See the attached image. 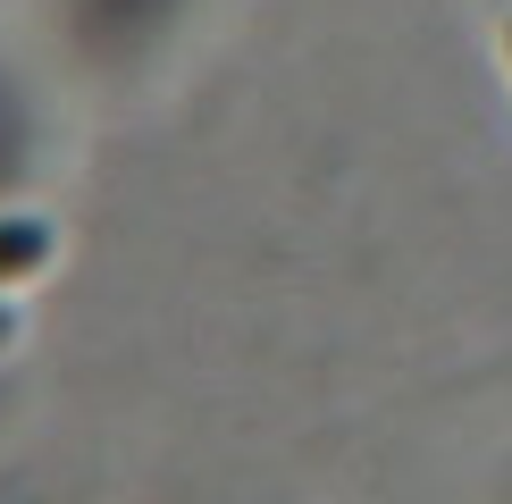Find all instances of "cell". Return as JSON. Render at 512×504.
Masks as SVG:
<instances>
[{"mask_svg":"<svg viewBox=\"0 0 512 504\" xmlns=\"http://www.w3.org/2000/svg\"><path fill=\"white\" fill-rule=\"evenodd\" d=\"M9 336H17V311H9V303H0V353H9Z\"/></svg>","mask_w":512,"mask_h":504,"instance_id":"cell-2","label":"cell"},{"mask_svg":"<svg viewBox=\"0 0 512 504\" xmlns=\"http://www.w3.org/2000/svg\"><path fill=\"white\" fill-rule=\"evenodd\" d=\"M51 252H59V227L51 219H34V210H0V294L42 278Z\"/></svg>","mask_w":512,"mask_h":504,"instance_id":"cell-1","label":"cell"}]
</instances>
